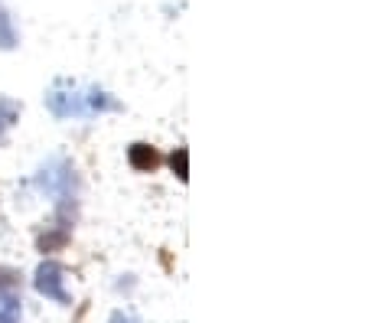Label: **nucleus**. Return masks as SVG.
Here are the masks:
<instances>
[{
    "mask_svg": "<svg viewBox=\"0 0 365 323\" xmlns=\"http://www.w3.org/2000/svg\"><path fill=\"white\" fill-rule=\"evenodd\" d=\"M10 46H16V33L10 26V16L0 14V49H10Z\"/></svg>",
    "mask_w": 365,
    "mask_h": 323,
    "instance_id": "7",
    "label": "nucleus"
},
{
    "mask_svg": "<svg viewBox=\"0 0 365 323\" xmlns=\"http://www.w3.org/2000/svg\"><path fill=\"white\" fill-rule=\"evenodd\" d=\"M0 14H4V10H0Z\"/></svg>",
    "mask_w": 365,
    "mask_h": 323,
    "instance_id": "10",
    "label": "nucleus"
},
{
    "mask_svg": "<svg viewBox=\"0 0 365 323\" xmlns=\"http://www.w3.org/2000/svg\"><path fill=\"white\" fill-rule=\"evenodd\" d=\"M46 105H49V111H53L56 118H88L91 108H88V98L78 92H62V85H56L53 92L46 95Z\"/></svg>",
    "mask_w": 365,
    "mask_h": 323,
    "instance_id": "3",
    "label": "nucleus"
},
{
    "mask_svg": "<svg viewBox=\"0 0 365 323\" xmlns=\"http://www.w3.org/2000/svg\"><path fill=\"white\" fill-rule=\"evenodd\" d=\"M4 128H7V121H4V118H0V134H4Z\"/></svg>",
    "mask_w": 365,
    "mask_h": 323,
    "instance_id": "9",
    "label": "nucleus"
},
{
    "mask_svg": "<svg viewBox=\"0 0 365 323\" xmlns=\"http://www.w3.org/2000/svg\"><path fill=\"white\" fill-rule=\"evenodd\" d=\"M111 323H140V320H137V317H130V314H124V310H114Z\"/></svg>",
    "mask_w": 365,
    "mask_h": 323,
    "instance_id": "8",
    "label": "nucleus"
},
{
    "mask_svg": "<svg viewBox=\"0 0 365 323\" xmlns=\"http://www.w3.org/2000/svg\"><path fill=\"white\" fill-rule=\"evenodd\" d=\"M33 281H36V291L43 294V297L56 300V304H72V300H68V291H66V271H62L56 262L39 265Z\"/></svg>",
    "mask_w": 365,
    "mask_h": 323,
    "instance_id": "2",
    "label": "nucleus"
},
{
    "mask_svg": "<svg viewBox=\"0 0 365 323\" xmlns=\"http://www.w3.org/2000/svg\"><path fill=\"white\" fill-rule=\"evenodd\" d=\"M128 160H130V167L140 170V173H150V170L160 167V154L153 150L150 144H130Z\"/></svg>",
    "mask_w": 365,
    "mask_h": 323,
    "instance_id": "4",
    "label": "nucleus"
},
{
    "mask_svg": "<svg viewBox=\"0 0 365 323\" xmlns=\"http://www.w3.org/2000/svg\"><path fill=\"white\" fill-rule=\"evenodd\" d=\"M36 186H39L43 193H49V196H59L62 215H66L68 202H76V170L68 167L66 160H53V163H46V167L39 170Z\"/></svg>",
    "mask_w": 365,
    "mask_h": 323,
    "instance_id": "1",
    "label": "nucleus"
},
{
    "mask_svg": "<svg viewBox=\"0 0 365 323\" xmlns=\"http://www.w3.org/2000/svg\"><path fill=\"white\" fill-rule=\"evenodd\" d=\"M170 167H173V173L186 183V180H190V150H186V147H176L173 157H170Z\"/></svg>",
    "mask_w": 365,
    "mask_h": 323,
    "instance_id": "6",
    "label": "nucleus"
},
{
    "mask_svg": "<svg viewBox=\"0 0 365 323\" xmlns=\"http://www.w3.org/2000/svg\"><path fill=\"white\" fill-rule=\"evenodd\" d=\"M20 314H23V300L14 291L0 294V323H20Z\"/></svg>",
    "mask_w": 365,
    "mask_h": 323,
    "instance_id": "5",
    "label": "nucleus"
}]
</instances>
